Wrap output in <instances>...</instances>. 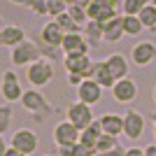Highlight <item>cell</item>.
I'll return each mask as SVG.
<instances>
[{"mask_svg":"<svg viewBox=\"0 0 156 156\" xmlns=\"http://www.w3.org/2000/svg\"><path fill=\"white\" fill-rule=\"evenodd\" d=\"M26 79H28V84H30V89H42V86L51 84V79H54V63L42 56L40 61H35V63H30L26 68Z\"/></svg>","mask_w":156,"mask_h":156,"instance_id":"obj_1","label":"cell"},{"mask_svg":"<svg viewBox=\"0 0 156 156\" xmlns=\"http://www.w3.org/2000/svg\"><path fill=\"white\" fill-rule=\"evenodd\" d=\"M9 144H12L14 149H19L23 156H33L40 147V137H37V133L30 130V128H19V130L12 133Z\"/></svg>","mask_w":156,"mask_h":156,"instance_id":"obj_2","label":"cell"},{"mask_svg":"<svg viewBox=\"0 0 156 156\" xmlns=\"http://www.w3.org/2000/svg\"><path fill=\"white\" fill-rule=\"evenodd\" d=\"M40 58H42V51L33 40H26V42H21L19 47L12 49V65H19V68H28L30 63H35Z\"/></svg>","mask_w":156,"mask_h":156,"instance_id":"obj_3","label":"cell"},{"mask_svg":"<svg viewBox=\"0 0 156 156\" xmlns=\"http://www.w3.org/2000/svg\"><path fill=\"white\" fill-rule=\"evenodd\" d=\"M0 93L5 103H21L23 98V89H21V79L14 70L2 72V84H0Z\"/></svg>","mask_w":156,"mask_h":156,"instance_id":"obj_4","label":"cell"},{"mask_svg":"<svg viewBox=\"0 0 156 156\" xmlns=\"http://www.w3.org/2000/svg\"><path fill=\"white\" fill-rule=\"evenodd\" d=\"M68 121H72L79 130L89 128V126L96 121V117H93V107H91V105H86V103H79V100L70 103V105H68Z\"/></svg>","mask_w":156,"mask_h":156,"instance_id":"obj_5","label":"cell"},{"mask_svg":"<svg viewBox=\"0 0 156 156\" xmlns=\"http://www.w3.org/2000/svg\"><path fill=\"white\" fill-rule=\"evenodd\" d=\"M54 142H56V147H63V144H75L79 142V137H82V130L77 128V126L72 124V121H58V124L54 126Z\"/></svg>","mask_w":156,"mask_h":156,"instance_id":"obj_6","label":"cell"},{"mask_svg":"<svg viewBox=\"0 0 156 156\" xmlns=\"http://www.w3.org/2000/svg\"><path fill=\"white\" fill-rule=\"evenodd\" d=\"M154 58H156V44L149 40H142V42L133 44V49H130V61L137 68H147L149 63H154Z\"/></svg>","mask_w":156,"mask_h":156,"instance_id":"obj_7","label":"cell"},{"mask_svg":"<svg viewBox=\"0 0 156 156\" xmlns=\"http://www.w3.org/2000/svg\"><path fill=\"white\" fill-rule=\"evenodd\" d=\"M144 117L140 114L137 110H126V114H124V135L128 137V140H140L142 137V133H144Z\"/></svg>","mask_w":156,"mask_h":156,"instance_id":"obj_8","label":"cell"},{"mask_svg":"<svg viewBox=\"0 0 156 156\" xmlns=\"http://www.w3.org/2000/svg\"><path fill=\"white\" fill-rule=\"evenodd\" d=\"M103 86L98 84L96 79H84L82 84L77 86V100L79 103H86V105H96V103H100V98H103Z\"/></svg>","mask_w":156,"mask_h":156,"instance_id":"obj_9","label":"cell"},{"mask_svg":"<svg viewBox=\"0 0 156 156\" xmlns=\"http://www.w3.org/2000/svg\"><path fill=\"white\" fill-rule=\"evenodd\" d=\"M112 98H114L117 103H124V105L133 103V100L137 98V82L130 79V77L119 79L117 84L112 86Z\"/></svg>","mask_w":156,"mask_h":156,"instance_id":"obj_10","label":"cell"},{"mask_svg":"<svg viewBox=\"0 0 156 156\" xmlns=\"http://www.w3.org/2000/svg\"><path fill=\"white\" fill-rule=\"evenodd\" d=\"M21 107H23L28 114H42V112L49 110L47 98L42 96V91H40V89H28V91H23V98H21Z\"/></svg>","mask_w":156,"mask_h":156,"instance_id":"obj_11","label":"cell"},{"mask_svg":"<svg viewBox=\"0 0 156 156\" xmlns=\"http://www.w3.org/2000/svg\"><path fill=\"white\" fill-rule=\"evenodd\" d=\"M86 79H96L103 89H110V91H112V86L117 84V79H114V75H112V70H110V65L105 63V61H93L91 70L86 72Z\"/></svg>","mask_w":156,"mask_h":156,"instance_id":"obj_12","label":"cell"},{"mask_svg":"<svg viewBox=\"0 0 156 156\" xmlns=\"http://www.w3.org/2000/svg\"><path fill=\"white\" fill-rule=\"evenodd\" d=\"M61 51H63L65 56H70V54H86V56H89L91 44L86 42L84 33H65V40H63V44H61Z\"/></svg>","mask_w":156,"mask_h":156,"instance_id":"obj_13","label":"cell"},{"mask_svg":"<svg viewBox=\"0 0 156 156\" xmlns=\"http://www.w3.org/2000/svg\"><path fill=\"white\" fill-rule=\"evenodd\" d=\"M91 56H86V54H70V56H63V68L68 75H84L86 77V72L91 70Z\"/></svg>","mask_w":156,"mask_h":156,"instance_id":"obj_14","label":"cell"},{"mask_svg":"<svg viewBox=\"0 0 156 156\" xmlns=\"http://www.w3.org/2000/svg\"><path fill=\"white\" fill-rule=\"evenodd\" d=\"M40 37H42V42L47 47H58L61 49V44H63V40H65V30L56 23V19H51L40 28Z\"/></svg>","mask_w":156,"mask_h":156,"instance_id":"obj_15","label":"cell"},{"mask_svg":"<svg viewBox=\"0 0 156 156\" xmlns=\"http://www.w3.org/2000/svg\"><path fill=\"white\" fill-rule=\"evenodd\" d=\"M26 33H23V28L16 26V23H5V26L0 28V44L2 47H19L21 42H26Z\"/></svg>","mask_w":156,"mask_h":156,"instance_id":"obj_16","label":"cell"},{"mask_svg":"<svg viewBox=\"0 0 156 156\" xmlns=\"http://www.w3.org/2000/svg\"><path fill=\"white\" fill-rule=\"evenodd\" d=\"M105 63L110 65V70L112 75H114V79H126L128 77V72H130V65H128V58H126L124 54H119V51H112L107 58H105Z\"/></svg>","mask_w":156,"mask_h":156,"instance_id":"obj_17","label":"cell"},{"mask_svg":"<svg viewBox=\"0 0 156 156\" xmlns=\"http://www.w3.org/2000/svg\"><path fill=\"white\" fill-rule=\"evenodd\" d=\"M98 121H100V126H103V133H107V135L119 137L121 133H124V117H121V114L107 112V114H103V117H98Z\"/></svg>","mask_w":156,"mask_h":156,"instance_id":"obj_18","label":"cell"},{"mask_svg":"<svg viewBox=\"0 0 156 156\" xmlns=\"http://www.w3.org/2000/svg\"><path fill=\"white\" fill-rule=\"evenodd\" d=\"M124 35H126L124 33V14H119L117 19H112L110 23L103 26V40L105 42H119Z\"/></svg>","mask_w":156,"mask_h":156,"instance_id":"obj_19","label":"cell"},{"mask_svg":"<svg viewBox=\"0 0 156 156\" xmlns=\"http://www.w3.org/2000/svg\"><path fill=\"white\" fill-rule=\"evenodd\" d=\"M82 33H84L86 42H89L91 47H96V44H100V42H103V26H100L98 21H86Z\"/></svg>","mask_w":156,"mask_h":156,"instance_id":"obj_20","label":"cell"},{"mask_svg":"<svg viewBox=\"0 0 156 156\" xmlns=\"http://www.w3.org/2000/svg\"><path fill=\"white\" fill-rule=\"evenodd\" d=\"M103 137V126H100V121H93L89 128H84L82 130V137H79V142H84V144H91V147H96L98 144V140Z\"/></svg>","mask_w":156,"mask_h":156,"instance_id":"obj_21","label":"cell"},{"mask_svg":"<svg viewBox=\"0 0 156 156\" xmlns=\"http://www.w3.org/2000/svg\"><path fill=\"white\" fill-rule=\"evenodd\" d=\"M142 30H144V26H142V21H140V16L124 14V33L128 35V37H137Z\"/></svg>","mask_w":156,"mask_h":156,"instance_id":"obj_22","label":"cell"},{"mask_svg":"<svg viewBox=\"0 0 156 156\" xmlns=\"http://www.w3.org/2000/svg\"><path fill=\"white\" fill-rule=\"evenodd\" d=\"M151 0H121V14H130V16H137L144 7L149 5Z\"/></svg>","mask_w":156,"mask_h":156,"instance_id":"obj_23","label":"cell"},{"mask_svg":"<svg viewBox=\"0 0 156 156\" xmlns=\"http://www.w3.org/2000/svg\"><path fill=\"white\" fill-rule=\"evenodd\" d=\"M137 16H140V21H142L144 30H156V5H151V2H149V5L144 7Z\"/></svg>","mask_w":156,"mask_h":156,"instance_id":"obj_24","label":"cell"},{"mask_svg":"<svg viewBox=\"0 0 156 156\" xmlns=\"http://www.w3.org/2000/svg\"><path fill=\"white\" fill-rule=\"evenodd\" d=\"M56 23H58V26L63 28L65 33H82V30H84V28L79 26V23H77L75 19H72V16H70L68 12H65V14H61V16H56Z\"/></svg>","mask_w":156,"mask_h":156,"instance_id":"obj_25","label":"cell"},{"mask_svg":"<svg viewBox=\"0 0 156 156\" xmlns=\"http://www.w3.org/2000/svg\"><path fill=\"white\" fill-rule=\"evenodd\" d=\"M117 147H121V144H119V140H117L114 135H107V133H103V137H100V140H98V144H96L98 154H107V151L117 149Z\"/></svg>","mask_w":156,"mask_h":156,"instance_id":"obj_26","label":"cell"},{"mask_svg":"<svg viewBox=\"0 0 156 156\" xmlns=\"http://www.w3.org/2000/svg\"><path fill=\"white\" fill-rule=\"evenodd\" d=\"M68 2L65 0H47V16H51V19H56V16H61V14L68 12Z\"/></svg>","mask_w":156,"mask_h":156,"instance_id":"obj_27","label":"cell"},{"mask_svg":"<svg viewBox=\"0 0 156 156\" xmlns=\"http://www.w3.org/2000/svg\"><path fill=\"white\" fill-rule=\"evenodd\" d=\"M68 14H70L82 28H84V23L89 21V14H86V7L84 5H70V7H68Z\"/></svg>","mask_w":156,"mask_h":156,"instance_id":"obj_28","label":"cell"},{"mask_svg":"<svg viewBox=\"0 0 156 156\" xmlns=\"http://www.w3.org/2000/svg\"><path fill=\"white\" fill-rule=\"evenodd\" d=\"M9 119H12V107L5 103L0 107V133H2V135H5L7 128H9Z\"/></svg>","mask_w":156,"mask_h":156,"instance_id":"obj_29","label":"cell"},{"mask_svg":"<svg viewBox=\"0 0 156 156\" xmlns=\"http://www.w3.org/2000/svg\"><path fill=\"white\" fill-rule=\"evenodd\" d=\"M117 16H119V9H110V7H103L96 21L100 23V26H105V23H110V21H112V19H117Z\"/></svg>","mask_w":156,"mask_h":156,"instance_id":"obj_30","label":"cell"},{"mask_svg":"<svg viewBox=\"0 0 156 156\" xmlns=\"http://www.w3.org/2000/svg\"><path fill=\"white\" fill-rule=\"evenodd\" d=\"M28 9H33V14L37 16H47V0H28Z\"/></svg>","mask_w":156,"mask_h":156,"instance_id":"obj_31","label":"cell"},{"mask_svg":"<svg viewBox=\"0 0 156 156\" xmlns=\"http://www.w3.org/2000/svg\"><path fill=\"white\" fill-rule=\"evenodd\" d=\"M58 156H79V154H77V142H75V144H63V147H58Z\"/></svg>","mask_w":156,"mask_h":156,"instance_id":"obj_32","label":"cell"},{"mask_svg":"<svg viewBox=\"0 0 156 156\" xmlns=\"http://www.w3.org/2000/svg\"><path fill=\"white\" fill-rule=\"evenodd\" d=\"M100 9H103V7L98 5V2H93V0H91V5L86 7V14H89V21H96V19H98V14H100Z\"/></svg>","mask_w":156,"mask_h":156,"instance_id":"obj_33","label":"cell"},{"mask_svg":"<svg viewBox=\"0 0 156 156\" xmlns=\"http://www.w3.org/2000/svg\"><path fill=\"white\" fill-rule=\"evenodd\" d=\"M93 2H98L100 7H110V9H119L121 7V0H93Z\"/></svg>","mask_w":156,"mask_h":156,"instance_id":"obj_34","label":"cell"},{"mask_svg":"<svg viewBox=\"0 0 156 156\" xmlns=\"http://www.w3.org/2000/svg\"><path fill=\"white\" fill-rule=\"evenodd\" d=\"M2 156H23V154H21L19 149H14L12 144H5V142H2Z\"/></svg>","mask_w":156,"mask_h":156,"instance_id":"obj_35","label":"cell"},{"mask_svg":"<svg viewBox=\"0 0 156 156\" xmlns=\"http://www.w3.org/2000/svg\"><path fill=\"white\" fill-rule=\"evenodd\" d=\"M84 79H86L84 75H75V72H72V75H68V84H72V86H75V89H77V86L82 84Z\"/></svg>","mask_w":156,"mask_h":156,"instance_id":"obj_36","label":"cell"},{"mask_svg":"<svg viewBox=\"0 0 156 156\" xmlns=\"http://www.w3.org/2000/svg\"><path fill=\"white\" fill-rule=\"evenodd\" d=\"M126 156H144V149H140V147H128V149H126Z\"/></svg>","mask_w":156,"mask_h":156,"instance_id":"obj_37","label":"cell"},{"mask_svg":"<svg viewBox=\"0 0 156 156\" xmlns=\"http://www.w3.org/2000/svg\"><path fill=\"white\" fill-rule=\"evenodd\" d=\"M98 156H126V149H121V147H117V149L107 151V154H98Z\"/></svg>","mask_w":156,"mask_h":156,"instance_id":"obj_38","label":"cell"},{"mask_svg":"<svg viewBox=\"0 0 156 156\" xmlns=\"http://www.w3.org/2000/svg\"><path fill=\"white\" fill-rule=\"evenodd\" d=\"M144 156H156V142H154V144H147V147H144Z\"/></svg>","mask_w":156,"mask_h":156,"instance_id":"obj_39","label":"cell"},{"mask_svg":"<svg viewBox=\"0 0 156 156\" xmlns=\"http://www.w3.org/2000/svg\"><path fill=\"white\" fill-rule=\"evenodd\" d=\"M68 5H84V7H89L91 5V0H65Z\"/></svg>","mask_w":156,"mask_h":156,"instance_id":"obj_40","label":"cell"},{"mask_svg":"<svg viewBox=\"0 0 156 156\" xmlns=\"http://www.w3.org/2000/svg\"><path fill=\"white\" fill-rule=\"evenodd\" d=\"M12 5H28V0H9Z\"/></svg>","mask_w":156,"mask_h":156,"instance_id":"obj_41","label":"cell"},{"mask_svg":"<svg viewBox=\"0 0 156 156\" xmlns=\"http://www.w3.org/2000/svg\"><path fill=\"white\" fill-rule=\"evenodd\" d=\"M151 121H154V124H156V110L151 112Z\"/></svg>","mask_w":156,"mask_h":156,"instance_id":"obj_42","label":"cell"},{"mask_svg":"<svg viewBox=\"0 0 156 156\" xmlns=\"http://www.w3.org/2000/svg\"><path fill=\"white\" fill-rule=\"evenodd\" d=\"M151 96H154V103H156V86H154V91H151Z\"/></svg>","mask_w":156,"mask_h":156,"instance_id":"obj_43","label":"cell"},{"mask_svg":"<svg viewBox=\"0 0 156 156\" xmlns=\"http://www.w3.org/2000/svg\"><path fill=\"white\" fill-rule=\"evenodd\" d=\"M154 140H156V124H154Z\"/></svg>","mask_w":156,"mask_h":156,"instance_id":"obj_44","label":"cell"},{"mask_svg":"<svg viewBox=\"0 0 156 156\" xmlns=\"http://www.w3.org/2000/svg\"><path fill=\"white\" fill-rule=\"evenodd\" d=\"M151 5H156V0H151Z\"/></svg>","mask_w":156,"mask_h":156,"instance_id":"obj_45","label":"cell"},{"mask_svg":"<svg viewBox=\"0 0 156 156\" xmlns=\"http://www.w3.org/2000/svg\"><path fill=\"white\" fill-rule=\"evenodd\" d=\"M44 156H51V154H44Z\"/></svg>","mask_w":156,"mask_h":156,"instance_id":"obj_46","label":"cell"}]
</instances>
